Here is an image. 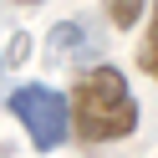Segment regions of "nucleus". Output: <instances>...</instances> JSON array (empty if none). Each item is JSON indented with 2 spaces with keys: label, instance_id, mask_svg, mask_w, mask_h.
Here are the masks:
<instances>
[{
  "label": "nucleus",
  "instance_id": "nucleus-1",
  "mask_svg": "<svg viewBox=\"0 0 158 158\" xmlns=\"http://www.w3.org/2000/svg\"><path fill=\"white\" fill-rule=\"evenodd\" d=\"M66 107H72V133L82 143H117V138H127L138 127V97L127 87V77L107 61L87 66L77 77Z\"/></svg>",
  "mask_w": 158,
  "mask_h": 158
},
{
  "label": "nucleus",
  "instance_id": "nucleus-4",
  "mask_svg": "<svg viewBox=\"0 0 158 158\" xmlns=\"http://www.w3.org/2000/svg\"><path fill=\"white\" fill-rule=\"evenodd\" d=\"M92 46V36H87V26H77V21H61L51 31V51L56 56H72V51H87Z\"/></svg>",
  "mask_w": 158,
  "mask_h": 158
},
{
  "label": "nucleus",
  "instance_id": "nucleus-6",
  "mask_svg": "<svg viewBox=\"0 0 158 158\" xmlns=\"http://www.w3.org/2000/svg\"><path fill=\"white\" fill-rule=\"evenodd\" d=\"M21 5H36V0H21Z\"/></svg>",
  "mask_w": 158,
  "mask_h": 158
},
{
  "label": "nucleus",
  "instance_id": "nucleus-5",
  "mask_svg": "<svg viewBox=\"0 0 158 158\" xmlns=\"http://www.w3.org/2000/svg\"><path fill=\"white\" fill-rule=\"evenodd\" d=\"M107 21L117 26V31H127V26H138V15H143V0H102Z\"/></svg>",
  "mask_w": 158,
  "mask_h": 158
},
{
  "label": "nucleus",
  "instance_id": "nucleus-2",
  "mask_svg": "<svg viewBox=\"0 0 158 158\" xmlns=\"http://www.w3.org/2000/svg\"><path fill=\"white\" fill-rule=\"evenodd\" d=\"M10 112L26 127V138H31L36 153H51V148H61L72 138V107H66V97L56 87H41V82L15 87L10 92Z\"/></svg>",
  "mask_w": 158,
  "mask_h": 158
},
{
  "label": "nucleus",
  "instance_id": "nucleus-3",
  "mask_svg": "<svg viewBox=\"0 0 158 158\" xmlns=\"http://www.w3.org/2000/svg\"><path fill=\"white\" fill-rule=\"evenodd\" d=\"M138 72H148V77L158 82V0H153V10H148L143 41H138Z\"/></svg>",
  "mask_w": 158,
  "mask_h": 158
}]
</instances>
